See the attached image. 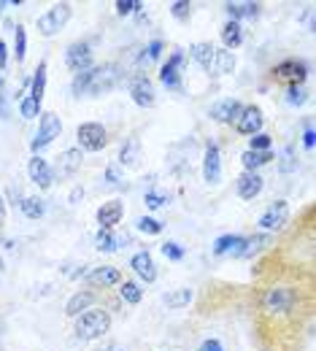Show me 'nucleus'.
<instances>
[{
    "label": "nucleus",
    "mask_w": 316,
    "mask_h": 351,
    "mask_svg": "<svg viewBox=\"0 0 316 351\" xmlns=\"http://www.w3.org/2000/svg\"><path fill=\"white\" fill-rule=\"evenodd\" d=\"M314 276L300 265H268L260 276L254 332L263 351H300L311 332Z\"/></svg>",
    "instance_id": "obj_1"
},
{
    "label": "nucleus",
    "mask_w": 316,
    "mask_h": 351,
    "mask_svg": "<svg viewBox=\"0 0 316 351\" xmlns=\"http://www.w3.org/2000/svg\"><path fill=\"white\" fill-rule=\"evenodd\" d=\"M108 330H111V313L100 306H92L84 313H79L76 316V324H73V332H76L79 341L103 338Z\"/></svg>",
    "instance_id": "obj_2"
},
{
    "label": "nucleus",
    "mask_w": 316,
    "mask_h": 351,
    "mask_svg": "<svg viewBox=\"0 0 316 351\" xmlns=\"http://www.w3.org/2000/svg\"><path fill=\"white\" fill-rule=\"evenodd\" d=\"M122 79V65L119 62H106V65H97L90 71V84L84 95H103V92H111V89L119 84Z\"/></svg>",
    "instance_id": "obj_3"
},
{
    "label": "nucleus",
    "mask_w": 316,
    "mask_h": 351,
    "mask_svg": "<svg viewBox=\"0 0 316 351\" xmlns=\"http://www.w3.org/2000/svg\"><path fill=\"white\" fill-rule=\"evenodd\" d=\"M68 19H71V3H57V5H51L46 14L38 16L36 27H38V33H41L44 38H51Z\"/></svg>",
    "instance_id": "obj_4"
},
{
    "label": "nucleus",
    "mask_w": 316,
    "mask_h": 351,
    "mask_svg": "<svg viewBox=\"0 0 316 351\" xmlns=\"http://www.w3.org/2000/svg\"><path fill=\"white\" fill-rule=\"evenodd\" d=\"M60 132H62L60 117H57L54 111H44V114H41V122H38V132H36L30 149H33V152H41V149H46L54 138H60Z\"/></svg>",
    "instance_id": "obj_5"
},
{
    "label": "nucleus",
    "mask_w": 316,
    "mask_h": 351,
    "mask_svg": "<svg viewBox=\"0 0 316 351\" xmlns=\"http://www.w3.org/2000/svg\"><path fill=\"white\" fill-rule=\"evenodd\" d=\"M308 76V65L303 60H284L273 68V79L281 82V84H289V87H300Z\"/></svg>",
    "instance_id": "obj_6"
},
{
    "label": "nucleus",
    "mask_w": 316,
    "mask_h": 351,
    "mask_svg": "<svg viewBox=\"0 0 316 351\" xmlns=\"http://www.w3.org/2000/svg\"><path fill=\"white\" fill-rule=\"evenodd\" d=\"M76 138H79V149L82 152H100L108 141L106 128L100 122H84L76 128Z\"/></svg>",
    "instance_id": "obj_7"
},
{
    "label": "nucleus",
    "mask_w": 316,
    "mask_h": 351,
    "mask_svg": "<svg viewBox=\"0 0 316 351\" xmlns=\"http://www.w3.org/2000/svg\"><path fill=\"white\" fill-rule=\"evenodd\" d=\"M65 65L73 71V73H84L92 68V46L90 41H76V44L68 46L65 51Z\"/></svg>",
    "instance_id": "obj_8"
},
{
    "label": "nucleus",
    "mask_w": 316,
    "mask_h": 351,
    "mask_svg": "<svg viewBox=\"0 0 316 351\" xmlns=\"http://www.w3.org/2000/svg\"><path fill=\"white\" fill-rule=\"evenodd\" d=\"M82 160H84V152H82L79 146H76V149H65V152L57 157L51 173L57 176V178H71V176L82 168Z\"/></svg>",
    "instance_id": "obj_9"
},
{
    "label": "nucleus",
    "mask_w": 316,
    "mask_h": 351,
    "mask_svg": "<svg viewBox=\"0 0 316 351\" xmlns=\"http://www.w3.org/2000/svg\"><path fill=\"white\" fill-rule=\"evenodd\" d=\"M181 65H184V51L176 49V51L168 57V62L162 65V71H160V82L168 89H173V92H181V73H179Z\"/></svg>",
    "instance_id": "obj_10"
},
{
    "label": "nucleus",
    "mask_w": 316,
    "mask_h": 351,
    "mask_svg": "<svg viewBox=\"0 0 316 351\" xmlns=\"http://www.w3.org/2000/svg\"><path fill=\"white\" fill-rule=\"evenodd\" d=\"M203 178H206L208 184H219V178H222V154H219V143H214V141L206 146Z\"/></svg>",
    "instance_id": "obj_11"
},
{
    "label": "nucleus",
    "mask_w": 316,
    "mask_h": 351,
    "mask_svg": "<svg viewBox=\"0 0 316 351\" xmlns=\"http://www.w3.org/2000/svg\"><path fill=\"white\" fill-rule=\"evenodd\" d=\"M289 221V203L287 200H276L268 206V211L260 217V227L263 230H284V224Z\"/></svg>",
    "instance_id": "obj_12"
},
{
    "label": "nucleus",
    "mask_w": 316,
    "mask_h": 351,
    "mask_svg": "<svg viewBox=\"0 0 316 351\" xmlns=\"http://www.w3.org/2000/svg\"><path fill=\"white\" fill-rule=\"evenodd\" d=\"M263 122H265V117H263L260 106H243V111H241V117L235 122V130L241 135H257Z\"/></svg>",
    "instance_id": "obj_13"
},
{
    "label": "nucleus",
    "mask_w": 316,
    "mask_h": 351,
    "mask_svg": "<svg viewBox=\"0 0 316 351\" xmlns=\"http://www.w3.org/2000/svg\"><path fill=\"white\" fill-rule=\"evenodd\" d=\"M87 284L90 287H117V284H122V273H119V267H114V265H100V267H92L90 273H87Z\"/></svg>",
    "instance_id": "obj_14"
},
{
    "label": "nucleus",
    "mask_w": 316,
    "mask_h": 351,
    "mask_svg": "<svg viewBox=\"0 0 316 351\" xmlns=\"http://www.w3.org/2000/svg\"><path fill=\"white\" fill-rule=\"evenodd\" d=\"M130 95L141 108H151L157 103V95H154V84L149 82V76H136L130 82Z\"/></svg>",
    "instance_id": "obj_15"
},
{
    "label": "nucleus",
    "mask_w": 316,
    "mask_h": 351,
    "mask_svg": "<svg viewBox=\"0 0 316 351\" xmlns=\"http://www.w3.org/2000/svg\"><path fill=\"white\" fill-rule=\"evenodd\" d=\"M241 111H243V106H241L238 100L227 97V100H219V103L211 106V119H217V122H222V125H232V122H238Z\"/></svg>",
    "instance_id": "obj_16"
},
{
    "label": "nucleus",
    "mask_w": 316,
    "mask_h": 351,
    "mask_svg": "<svg viewBox=\"0 0 316 351\" xmlns=\"http://www.w3.org/2000/svg\"><path fill=\"white\" fill-rule=\"evenodd\" d=\"M122 214H125V206L119 200H108L97 208V224L100 230H114L119 221H122Z\"/></svg>",
    "instance_id": "obj_17"
},
{
    "label": "nucleus",
    "mask_w": 316,
    "mask_h": 351,
    "mask_svg": "<svg viewBox=\"0 0 316 351\" xmlns=\"http://www.w3.org/2000/svg\"><path fill=\"white\" fill-rule=\"evenodd\" d=\"M235 186H238V197H241V200H254V197L263 192L265 181H263L260 173H241L238 181H235Z\"/></svg>",
    "instance_id": "obj_18"
},
{
    "label": "nucleus",
    "mask_w": 316,
    "mask_h": 351,
    "mask_svg": "<svg viewBox=\"0 0 316 351\" xmlns=\"http://www.w3.org/2000/svg\"><path fill=\"white\" fill-rule=\"evenodd\" d=\"M27 173H30V181H33V184H38L41 189H49V186H51V181H54V173H51L49 162H46L44 157H38V154L30 160Z\"/></svg>",
    "instance_id": "obj_19"
},
{
    "label": "nucleus",
    "mask_w": 316,
    "mask_h": 351,
    "mask_svg": "<svg viewBox=\"0 0 316 351\" xmlns=\"http://www.w3.org/2000/svg\"><path fill=\"white\" fill-rule=\"evenodd\" d=\"M214 54H217V49H214V44H208V41H200V44L189 46V57H192L206 73H214Z\"/></svg>",
    "instance_id": "obj_20"
},
{
    "label": "nucleus",
    "mask_w": 316,
    "mask_h": 351,
    "mask_svg": "<svg viewBox=\"0 0 316 351\" xmlns=\"http://www.w3.org/2000/svg\"><path fill=\"white\" fill-rule=\"evenodd\" d=\"M130 267L138 273V278H143L146 284H151L157 278V267H154V260L149 252H138L136 257L130 260Z\"/></svg>",
    "instance_id": "obj_21"
},
{
    "label": "nucleus",
    "mask_w": 316,
    "mask_h": 351,
    "mask_svg": "<svg viewBox=\"0 0 316 351\" xmlns=\"http://www.w3.org/2000/svg\"><path fill=\"white\" fill-rule=\"evenodd\" d=\"M97 300V292L95 289H82V292H76L71 300H68V306H65V313L68 316H79V313H84L87 308H92V303Z\"/></svg>",
    "instance_id": "obj_22"
},
{
    "label": "nucleus",
    "mask_w": 316,
    "mask_h": 351,
    "mask_svg": "<svg viewBox=\"0 0 316 351\" xmlns=\"http://www.w3.org/2000/svg\"><path fill=\"white\" fill-rule=\"evenodd\" d=\"M225 11L232 22L238 19H257L260 16V3H225Z\"/></svg>",
    "instance_id": "obj_23"
},
{
    "label": "nucleus",
    "mask_w": 316,
    "mask_h": 351,
    "mask_svg": "<svg viewBox=\"0 0 316 351\" xmlns=\"http://www.w3.org/2000/svg\"><path fill=\"white\" fill-rule=\"evenodd\" d=\"M122 243H127L125 235H114L111 230H100L97 238H95V249L97 252H117Z\"/></svg>",
    "instance_id": "obj_24"
},
{
    "label": "nucleus",
    "mask_w": 316,
    "mask_h": 351,
    "mask_svg": "<svg viewBox=\"0 0 316 351\" xmlns=\"http://www.w3.org/2000/svg\"><path fill=\"white\" fill-rule=\"evenodd\" d=\"M273 160L271 152H243L241 154V162H243V168H246V173H257V168H263V165H268Z\"/></svg>",
    "instance_id": "obj_25"
},
{
    "label": "nucleus",
    "mask_w": 316,
    "mask_h": 351,
    "mask_svg": "<svg viewBox=\"0 0 316 351\" xmlns=\"http://www.w3.org/2000/svg\"><path fill=\"white\" fill-rule=\"evenodd\" d=\"M46 60H41L38 62V68H36V76L30 79V100H36V103H41L44 100V89H46Z\"/></svg>",
    "instance_id": "obj_26"
},
{
    "label": "nucleus",
    "mask_w": 316,
    "mask_h": 351,
    "mask_svg": "<svg viewBox=\"0 0 316 351\" xmlns=\"http://www.w3.org/2000/svg\"><path fill=\"white\" fill-rule=\"evenodd\" d=\"M222 41H225L227 51L230 49H238V46L243 44V27H241V22H227L225 27H222Z\"/></svg>",
    "instance_id": "obj_27"
},
{
    "label": "nucleus",
    "mask_w": 316,
    "mask_h": 351,
    "mask_svg": "<svg viewBox=\"0 0 316 351\" xmlns=\"http://www.w3.org/2000/svg\"><path fill=\"white\" fill-rule=\"evenodd\" d=\"M138 160H141V141H138V138H130V141L122 146V152H119V162H122L125 168H136Z\"/></svg>",
    "instance_id": "obj_28"
},
{
    "label": "nucleus",
    "mask_w": 316,
    "mask_h": 351,
    "mask_svg": "<svg viewBox=\"0 0 316 351\" xmlns=\"http://www.w3.org/2000/svg\"><path fill=\"white\" fill-rule=\"evenodd\" d=\"M232 71H235V57H232V51L217 49V54H214V73H217V76H227V73H232Z\"/></svg>",
    "instance_id": "obj_29"
},
{
    "label": "nucleus",
    "mask_w": 316,
    "mask_h": 351,
    "mask_svg": "<svg viewBox=\"0 0 316 351\" xmlns=\"http://www.w3.org/2000/svg\"><path fill=\"white\" fill-rule=\"evenodd\" d=\"M119 298H122L125 303H130V306H138V303H141V287H138L133 278H122V284H119Z\"/></svg>",
    "instance_id": "obj_30"
},
{
    "label": "nucleus",
    "mask_w": 316,
    "mask_h": 351,
    "mask_svg": "<svg viewBox=\"0 0 316 351\" xmlns=\"http://www.w3.org/2000/svg\"><path fill=\"white\" fill-rule=\"evenodd\" d=\"M19 208H22V214L30 217V219H41L46 211V206L41 197H25V200L19 203Z\"/></svg>",
    "instance_id": "obj_31"
},
{
    "label": "nucleus",
    "mask_w": 316,
    "mask_h": 351,
    "mask_svg": "<svg viewBox=\"0 0 316 351\" xmlns=\"http://www.w3.org/2000/svg\"><path fill=\"white\" fill-rule=\"evenodd\" d=\"M162 300H165L168 308H184V306H189V300H192V289H176V292L165 295Z\"/></svg>",
    "instance_id": "obj_32"
},
{
    "label": "nucleus",
    "mask_w": 316,
    "mask_h": 351,
    "mask_svg": "<svg viewBox=\"0 0 316 351\" xmlns=\"http://www.w3.org/2000/svg\"><path fill=\"white\" fill-rule=\"evenodd\" d=\"M271 243V238L268 235H254V238H246V246H243V252H241V257H254L263 246H268Z\"/></svg>",
    "instance_id": "obj_33"
},
{
    "label": "nucleus",
    "mask_w": 316,
    "mask_h": 351,
    "mask_svg": "<svg viewBox=\"0 0 316 351\" xmlns=\"http://www.w3.org/2000/svg\"><path fill=\"white\" fill-rule=\"evenodd\" d=\"M19 114H22L25 119H36V117H41V103H36V100H30V97H22Z\"/></svg>",
    "instance_id": "obj_34"
},
{
    "label": "nucleus",
    "mask_w": 316,
    "mask_h": 351,
    "mask_svg": "<svg viewBox=\"0 0 316 351\" xmlns=\"http://www.w3.org/2000/svg\"><path fill=\"white\" fill-rule=\"evenodd\" d=\"M271 135H265V132H257V135H252V141H249V152H271Z\"/></svg>",
    "instance_id": "obj_35"
},
{
    "label": "nucleus",
    "mask_w": 316,
    "mask_h": 351,
    "mask_svg": "<svg viewBox=\"0 0 316 351\" xmlns=\"http://www.w3.org/2000/svg\"><path fill=\"white\" fill-rule=\"evenodd\" d=\"M143 203H146V208L157 211V208H162V206L168 203V197H165L162 192H154V189H149V192L143 195Z\"/></svg>",
    "instance_id": "obj_36"
},
{
    "label": "nucleus",
    "mask_w": 316,
    "mask_h": 351,
    "mask_svg": "<svg viewBox=\"0 0 316 351\" xmlns=\"http://www.w3.org/2000/svg\"><path fill=\"white\" fill-rule=\"evenodd\" d=\"M138 230L146 232V235H160L162 232V224L157 219H151V217H141L138 219Z\"/></svg>",
    "instance_id": "obj_37"
},
{
    "label": "nucleus",
    "mask_w": 316,
    "mask_h": 351,
    "mask_svg": "<svg viewBox=\"0 0 316 351\" xmlns=\"http://www.w3.org/2000/svg\"><path fill=\"white\" fill-rule=\"evenodd\" d=\"M25 46H27V41H25V27L19 25V27H16V38H14V54H16V62H22V60H25Z\"/></svg>",
    "instance_id": "obj_38"
},
{
    "label": "nucleus",
    "mask_w": 316,
    "mask_h": 351,
    "mask_svg": "<svg viewBox=\"0 0 316 351\" xmlns=\"http://www.w3.org/2000/svg\"><path fill=\"white\" fill-rule=\"evenodd\" d=\"M138 8H143V3H141V0H117V11H119L122 16L136 14Z\"/></svg>",
    "instance_id": "obj_39"
},
{
    "label": "nucleus",
    "mask_w": 316,
    "mask_h": 351,
    "mask_svg": "<svg viewBox=\"0 0 316 351\" xmlns=\"http://www.w3.org/2000/svg\"><path fill=\"white\" fill-rule=\"evenodd\" d=\"M162 254H165L168 260H173V263H179L181 257H184V249H181L179 243H173V241H168V243H162Z\"/></svg>",
    "instance_id": "obj_40"
},
{
    "label": "nucleus",
    "mask_w": 316,
    "mask_h": 351,
    "mask_svg": "<svg viewBox=\"0 0 316 351\" xmlns=\"http://www.w3.org/2000/svg\"><path fill=\"white\" fill-rule=\"evenodd\" d=\"M171 14H173L176 19H189V14H192V3H184V0H176V3L171 5Z\"/></svg>",
    "instance_id": "obj_41"
},
{
    "label": "nucleus",
    "mask_w": 316,
    "mask_h": 351,
    "mask_svg": "<svg viewBox=\"0 0 316 351\" xmlns=\"http://www.w3.org/2000/svg\"><path fill=\"white\" fill-rule=\"evenodd\" d=\"M287 103H289V106H300V103H306V89L289 87L287 89Z\"/></svg>",
    "instance_id": "obj_42"
},
{
    "label": "nucleus",
    "mask_w": 316,
    "mask_h": 351,
    "mask_svg": "<svg viewBox=\"0 0 316 351\" xmlns=\"http://www.w3.org/2000/svg\"><path fill=\"white\" fill-rule=\"evenodd\" d=\"M284 173H289V171H295L297 168V162L292 160V146H287L284 152H281V165H278Z\"/></svg>",
    "instance_id": "obj_43"
},
{
    "label": "nucleus",
    "mask_w": 316,
    "mask_h": 351,
    "mask_svg": "<svg viewBox=\"0 0 316 351\" xmlns=\"http://www.w3.org/2000/svg\"><path fill=\"white\" fill-rule=\"evenodd\" d=\"M146 51H149L146 60H157V57L162 54V41H151V44L146 46Z\"/></svg>",
    "instance_id": "obj_44"
},
{
    "label": "nucleus",
    "mask_w": 316,
    "mask_h": 351,
    "mask_svg": "<svg viewBox=\"0 0 316 351\" xmlns=\"http://www.w3.org/2000/svg\"><path fill=\"white\" fill-rule=\"evenodd\" d=\"M106 181H108V184H119V181H122V176H119V171H117V165H108V168H106Z\"/></svg>",
    "instance_id": "obj_45"
},
{
    "label": "nucleus",
    "mask_w": 316,
    "mask_h": 351,
    "mask_svg": "<svg viewBox=\"0 0 316 351\" xmlns=\"http://www.w3.org/2000/svg\"><path fill=\"white\" fill-rule=\"evenodd\" d=\"M197 351H225V349H222V343H219V341H214V338H211V341H203V346H200Z\"/></svg>",
    "instance_id": "obj_46"
},
{
    "label": "nucleus",
    "mask_w": 316,
    "mask_h": 351,
    "mask_svg": "<svg viewBox=\"0 0 316 351\" xmlns=\"http://www.w3.org/2000/svg\"><path fill=\"white\" fill-rule=\"evenodd\" d=\"M303 143H306L308 149L314 146V130H311V128H308V130H306V135H303Z\"/></svg>",
    "instance_id": "obj_47"
},
{
    "label": "nucleus",
    "mask_w": 316,
    "mask_h": 351,
    "mask_svg": "<svg viewBox=\"0 0 316 351\" xmlns=\"http://www.w3.org/2000/svg\"><path fill=\"white\" fill-rule=\"evenodd\" d=\"M5 224V203H3V195H0V230Z\"/></svg>",
    "instance_id": "obj_48"
},
{
    "label": "nucleus",
    "mask_w": 316,
    "mask_h": 351,
    "mask_svg": "<svg viewBox=\"0 0 316 351\" xmlns=\"http://www.w3.org/2000/svg\"><path fill=\"white\" fill-rule=\"evenodd\" d=\"M79 197H84V189H79V186H76V189L71 192V203H76Z\"/></svg>",
    "instance_id": "obj_49"
},
{
    "label": "nucleus",
    "mask_w": 316,
    "mask_h": 351,
    "mask_svg": "<svg viewBox=\"0 0 316 351\" xmlns=\"http://www.w3.org/2000/svg\"><path fill=\"white\" fill-rule=\"evenodd\" d=\"M5 68V44L0 41V71Z\"/></svg>",
    "instance_id": "obj_50"
}]
</instances>
